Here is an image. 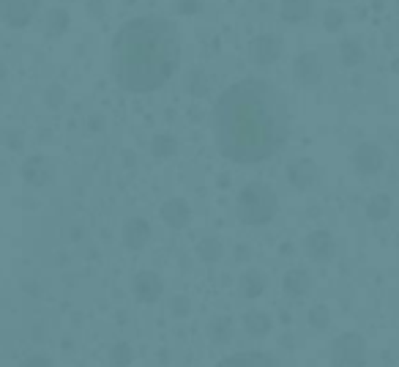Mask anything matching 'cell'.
<instances>
[{
	"label": "cell",
	"instance_id": "6da1fadb",
	"mask_svg": "<svg viewBox=\"0 0 399 367\" xmlns=\"http://www.w3.org/2000/svg\"><path fill=\"white\" fill-rule=\"evenodd\" d=\"M290 135V110L266 80H241L214 107V138L224 159L235 165L266 162Z\"/></svg>",
	"mask_w": 399,
	"mask_h": 367
},
{
	"label": "cell",
	"instance_id": "7a4b0ae2",
	"mask_svg": "<svg viewBox=\"0 0 399 367\" xmlns=\"http://www.w3.org/2000/svg\"><path fill=\"white\" fill-rule=\"evenodd\" d=\"M180 44L170 19L137 17L129 19L110 47V69L115 83L129 93L162 88L178 69Z\"/></svg>",
	"mask_w": 399,
	"mask_h": 367
},
{
	"label": "cell",
	"instance_id": "3957f363",
	"mask_svg": "<svg viewBox=\"0 0 399 367\" xmlns=\"http://www.w3.org/2000/svg\"><path fill=\"white\" fill-rule=\"evenodd\" d=\"M276 209H279V203H276L273 189L260 181L246 184L235 200V211L244 225H266L273 220Z\"/></svg>",
	"mask_w": 399,
	"mask_h": 367
},
{
	"label": "cell",
	"instance_id": "277c9868",
	"mask_svg": "<svg viewBox=\"0 0 399 367\" xmlns=\"http://www.w3.org/2000/svg\"><path fill=\"white\" fill-rule=\"evenodd\" d=\"M366 365V340L358 332H342L331 343V367H364Z\"/></svg>",
	"mask_w": 399,
	"mask_h": 367
},
{
	"label": "cell",
	"instance_id": "5b68a950",
	"mask_svg": "<svg viewBox=\"0 0 399 367\" xmlns=\"http://www.w3.org/2000/svg\"><path fill=\"white\" fill-rule=\"evenodd\" d=\"M132 291L137 302L153 304V302H159L162 293H164V279L156 275V272H139V275H134Z\"/></svg>",
	"mask_w": 399,
	"mask_h": 367
},
{
	"label": "cell",
	"instance_id": "8992f818",
	"mask_svg": "<svg viewBox=\"0 0 399 367\" xmlns=\"http://www.w3.org/2000/svg\"><path fill=\"white\" fill-rule=\"evenodd\" d=\"M304 247H307V255H309L312 261H317V263H325V261L334 258V238H331L328 230L309 233L307 241H304Z\"/></svg>",
	"mask_w": 399,
	"mask_h": 367
},
{
	"label": "cell",
	"instance_id": "52a82bcc",
	"mask_svg": "<svg viewBox=\"0 0 399 367\" xmlns=\"http://www.w3.org/2000/svg\"><path fill=\"white\" fill-rule=\"evenodd\" d=\"M217 367H282L271 354H263V351H241V354H232L222 359Z\"/></svg>",
	"mask_w": 399,
	"mask_h": 367
},
{
	"label": "cell",
	"instance_id": "ba28073f",
	"mask_svg": "<svg viewBox=\"0 0 399 367\" xmlns=\"http://www.w3.org/2000/svg\"><path fill=\"white\" fill-rule=\"evenodd\" d=\"M353 165L361 176L380 173V168H383V154H380V148H375V145H369V142H366V145H361V148L355 151Z\"/></svg>",
	"mask_w": 399,
	"mask_h": 367
},
{
	"label": "cell",
	"instance_id": "9c48e42d",
	"mask_svg": "<svg viewBox=\"0 0 399 367\" xmlns=\"http://www.w3.org/2000/svg\"><path fill=\"white\" fill-rule=\"evenodd\" d=\"M0 6H3V17H6L14 28L31 22V17H33V11H36V0H0Z\"/></svg>",
	"mask_w": 399,
	"mask_h": 367
},
{
	"label": "cell",
	"instance_id": "30bf717a",
	"mask_svg": "<svg viewBox=\"0 0 399 367\" xmlns=\"http://www.w3.org/2000/svg\"><path fill=\"white\" fill-rule=\"evenodd\" d=\"M162 220L170 225V228H186L189 225V220H192V211H189V206H186V200H180V197H173V200H167L164 206H162Z\"/></svg>",
	"mask_w": 399,
	"mask_h": 367
},
{
	"label": "cell",
	"instance_id": "8fae6325",
	"mask_svg": "<svg viewBox=\"0 0 399 367\" xmlns=\"http://www.w3.org/2000/svg\"><path fill=\"white\" fill-rule=\"evenodd\" d=\"M148 238H151V225L145 220H139V217L126 220V225H124V244L129 250H142L148 244Z\"/></svg>",
	"mask_w": 399,
	"mask_h": 367
},
{
	"label": "cell",
	"instance_id": "7c38bea8",
	"mask_svg": "<svg viewBox=\"0 0 399 367\" xmlns=\"http://www.w3.org/2000/svg\"><path fill=\"white\" fill-rule=\"evenodd\" d=\"M282 285H285V291H287L293 299H301V296H307V293H309L312 279L304 269H293V272H287V275H285Z\"/></svg>",
	"mask_w": 399,
	"mask_h": 367
},
{
	"label": "cell",
	"instance_id": "4fadbf2b",
	"mask_svg": "<svg viewBox=\"0 0 399 367\" xmlns=\"http://www.w3.org/2000/svg\"><path fill=\"white\" fill-rule=\"evenodd\" d=\"M266 275L263 272H257V269H249V272H244L241 275V293L246 296V299H257L263 291H266Z\"/></svg>",
	"mask_w": 399,
	"mask_h": 367
},
{
	"label": "cell",
	"instance_id": "5bb4252c",
	"mask_svg": "<svg viewBox=\"0 0 399 367\" xmlns=\"http://www.w3.org/2000/svg\"><path fill=\"white\" fill-rule=\"evenodd\" d=\"M290 181L296 184L298 189H307V186H312L314 184V179H317V170H314V165H309L307 159H301V162H296L293 168H290Z\"/></svg>",
	"mask_w": 399,
	"mask_h": 367
},
{
	"label": "cell",
	"instance_id": "9a60e30c",
	"mask_svg": "<svg viewBox=\"0 0 399 367\" xmlns=\"http://www.w3.org/2000/svg\"><path fill=\"white\" fill-rule=\"evenodd\" d=\"M244 329L252 337H266L268 332H271V318H268L266 313H260V310H249L244 316Z\"/></svg>",
	"mask_w": 399,
	"mask_h": 367
},
{
	"label": "cell",
	"instance_id": "2e32d148",
	"mask_svg": "<svg viewBox=\"0 0 399 367\" xmlns=\"http://www.w3.org/2000/svg\"><path fill=\"white\" fill-rule=\"evenodd\" d=\"M22 176L25 181H31L33 186H42L49 179V168H46L44 159H31L25 168H22Z\"/></svg>",
	"mask_w": 399,
	"mask_h": 367
},
{
	"label": "cell",
	"instance_id": "e0dca14e",
	"mask_svg": "<svg viewBox=\"0 0 399 367\" xmlns=\"http://www.w3.org/2000/svg\"><path fill=\"white\" fill-rule=\"evenodd\" d=\"M197 255H200L205 263L219 261V258H222V241H219V238H214V236L203 238V241L197 244Z\"/></svg>",
	"mask_w": 399,
	"mask_h": 367
},
{
	"label": "cell",
	"instance_id": "ac0fdd59",
	"mask_svg": "<svg viewBox=\"0 0 399 367\" xmlns=\"http://www.w3.org/2000/svg\"><path fill=\"white\" fill-rule=\"evenodd\" d=\"M366 214H369V220H377V222L386 220L391 214V200L386 195H375L369 200V206H366Z\"/></svg>",
	"mask_w": 399,
	"mask_h": 367
},
{
	"label": "cell",
	"instance_id": "d6986e66",
	"mask_svg": "<svg viewBox=\"0 0 399 367\" xmlns=\"http://www.w3.org/2000/svg\"><path fill=\"white\" fill-rule=\"evenodd\" d=\"M309 0H285L282 3V17L285 19H304L309 14Z\"/></svg>",
	"mask_w": 399,
	"mask_h": 367
},
{
	"label": "cell",
	"instance_id": "ffe728a7",
	"mask_svg": "<svg viewBox=\"0 0 399 367\" xmlns=\"http://www.w3.org/2000/svg\"><path fill=\"white\" fill-rule=\"evenodd\" d=\"M110 359H112L115 367H126V365H132L134 351L129 348V343H115L112 351H110Z\"/></svg>",
	"mask_w": 399,
	"mask_h": 367
},
{
	"label": "cell",
	"instance_id": "44dd1931",
	"mask_svg": "<svg viewBox=\"0 0 399 367\" xmlns=\"http://www.w3.org/2000/svg\"><path fill=\"white\" fill-rule=\"evenodd\" d=\"M211 337H214L217 343H230V337H232V321H230V318H214V323H211Z\"/></svg>",
	"mask_w": 399,
	"mask_h": 367
},
{
	"label": "cell",
	"instance_id": "7402d4cb",
	"mask_svg": "<svg viewBox=\"0 0 399 367\" xmlns=\"http://www.w3.org/2000/svg\"><path fill=\"white\" fill-rule=\"evenodd\" d=\"M309 326L312 329H317V332H323L325 326H328V321H331V316H328V310L323 307V304H317V307H312L309 310Z\"/></svg>",
	"mask_w": 399,
	"mask_h": 367
},
{
	"label": "cell",
	"instance_id": "603a6c76",
	"mask_svg": "<svg viewBox=\"0 0 399 367\" xmlns=\"http://www.w3.org/2000/svg\"><path fill=\"white\" fill-rule=\"evenodd\" d=\"M173 313H176L178 318L189 316V299H186V296H176V302H173Z\"/></svg>",
	"mask_w": 399,
	"mask_h": 367
},
{
	"label": "cell",
	"instance_id": "cb8c5ba5",
	"mask_svg": "<svg viewBox=\"0 0 399 367\" xmlns=\"http://www.w3.org/2000/svg\"><path fill=\"white\" fill-rule=\"evenodd\" d=\"M19 367H52V362H49L46 357H39V354H36V357H28Z\"/></svg>",
	"mask_w": 399,
	"mask_h": 367
},
{
	"label": "cell",
	"instance_id": "d4e9b609",
	"mask_svg": "<svg viewBox=\"0 0 399 367\" xmlns=\"http://www.w3.org/2000/svg\"><path fill=\"white\" fill-rule=\"evenodd\" d=\"M397 250H399V233H397Z\"/></svg>",
	"mask_w": 399,
	"mask_h": 367
}]
</instances>
